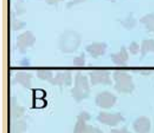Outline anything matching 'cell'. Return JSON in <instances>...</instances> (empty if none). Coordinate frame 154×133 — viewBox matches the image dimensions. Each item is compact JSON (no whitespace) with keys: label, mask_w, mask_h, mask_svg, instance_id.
<instances>
[{"label":"cell","mask_w":154,"mask_h":133,"mask_svg":"<svg viewBox=\"0 0 154 133\" xmlns=\"http://www.w3.org/2000/svg\"><path fill=\"white\" fill-rule=\"evenodd\" d=\"M81 43V36L75 30H65L59 39V49L63 53L75 52Z\"/></svg>","instance_id":"1"},{"label":"cell","mask_w":154,"mask_h":133,"mask_svg":"<svg viewBox=\"0 0 154 133\" xmlns=\"http://www.w3.org/2000/svg\"><path fill=\"white\" fill-rule=\"evenodd\" d=\"M71 96L76 102H81L88 98L90 94V86L87 76L78 71L75 76V85L71 89Z\"/></svg>","instance_id":"2"},{"label":"cell","mask_w":154,"mask_h":133,"mask_svg":"<svg viewBox=\"0 0 154 133\" xmlns=\"http://www.w3.org/2000/svg\"><path fill=\"white\" fill-rule=\"evenodd\" d=\"M115 81V89L119 93L130 94L134 89L132 76L124 71H115L112 74Z\"/></svg>","instance_id":"3"},{"label":"cell","mask_w":154,"mask_h":133,"mask_svg":"<svg viewBox=\"0 0 154 133\" xmlns=\"http://www.w3.org/2000/svg\"><path fill=\"white\" fill-rule=\"evenodd\" d=\"M90 119L91 116L88 112H81L77 116V122L73 130V133H103L99 128L88 125V122Z\"/></svg>","instance_id":"4"},{"label":"cell","mask_w":154,"mask_h":133,"mask_svg":"<svg viewBox=\"0 0 154 133\" xmlns=\"http://www.w3.org/2000/svg\"><path fill=\"white\" fill-rule=\"evenodd\" d=\"M90 82L92 86L98 84L111 85L112 81L110 80V73L107 70H93L90 72Z\"/></svg>","instance_id":"5"},{"label":"cell","mask_w":154,"mask_h":133,"mask_svg":"<svg viewBox=\"0 0 154 133\" xmlns=\"http://www.w3.org/2000/svg\"><path fill=\"white\" fill-rule=\"evenodd\" d=\"M97 121L100 122L102 124H105L108 126H117L121 122L125 121V118L123 115L119 112L110 113L106 112H100L97 116Z\"/></svg>","instance_id":"6"},{"label":"cell","mask_w":154,"mask_h":133,"mask_svg":"<svg viewBox=\"0 0 154 133\" xmlns=\"http://www.w3.org/2000/svg\"><path fill=\"white\" fill-rule=\"evenodd\" d=\"M35 42H36V37L34 36V34L31 31L27 30L17 37V44L16 45H17V48L19 52L21 54H24L26 53L29 47H31L34 46Z\"/></svg>","instance_id":"7"},{"label":"cell","mask_w":154,"mask_h":133,"mask_svg":"<svg viewBox=\"0 0 154 133\" xmlns=\"http://www.w3.org/2000/svg\"><path fill=\"white\" fill-rule=\"evenodd\" d=\"M117 102V97L109 91L99 93L95 97V105L103 109H109Z\"/></svg>","instance_id":"8"},{"label":"cell","mask_w":154,"mask_h":133,"mask_svg":"<svg viewBox=\"0 0 154 133\" xmlns=\"http://www.w3.org/2000/svg\"><path fill=\"white\" fill-rule=\"evenodd\" d=\"M52 85L59 86V87H67L72 84V75L71 71H57L53 80L50 82Z\"/></svg>","instance_id":"9"},{"label":"cell","mask_w":154,"mask_h":133,"mask_svg":"<svg viewBox=\"0 0 154 133\" xmlns=\"http://www.w3.org/2000/svg\"><path fill=\"white\" fill-rule=\"evenodd\" d=\"M86 50L93 58H98L106 53L107 45L103 42H93L87 46Z\"/></svg>","instance_id":"10"},{"label":"cell","mask_w":154,"mask_h":133,"mask_svg":"<svg viewBox=\"0 0 154 133\" xmlns=\"http://www.w3.org/2000/svg\"><path fill=\"white\" fill-rule=\"evenodd\" d=\"M136 133H149L151 131V121L145 116L138 117L133 124Z\"/></svg>","instance_id":"11"},{"label":"cell","mask_w":154,"mask_h":133,"mask_svg":"<svg viewBox=\"0 0 154 133\" xmlns=\"http://www.w3.org/2000/svg\"><path fill=\"white\" fill-rule=\"evenodd\" d=\"M25 114V109L21 106L15 97H11V101H10V117H11V121L13 120H19L23 118Z\"/></svg>","instance_id":"12"},{"label":"cell","mask_w":154,"mask_h":133,"mask_svg":"<svg viewBox=\"0 0 154 133\" xmlns=\"http://www.w3.org/2000/svg\"><path fill=\"white\" fill-rule=\"evenodd\" d=\"M110 58L114 65H119V66H124V65H126L129 56H128V53L126 47L122 46L120 48V51L119 53L112 54L110 55Z\"/></svg>","instance_id":"13"},{"label":"cell","mask_w":154,"mask_h":133,"mask_svg":"<svg viewBox=\"0 0 154 133\" xmlns=\"http://www.w3.org/2000/svg\"><path fill=\"white\" fill-rule=\"evenodd\" d=\"M32 74L27 71H18L14 76V82L19 83L25 89H29L31 87Z\"/></svg>","instance_id":"14"},{"label":"cell","mask_w":154,"mask_h":133,"mask_svg":"<svg viewBox=\"0 0 154 133\" xmlns=\"http://www.w3.org/2000/svg\"><path fill=\"white\" fill-rule=\"evenodd\" d=\"M26 130H27V122L23 118L11 121V126H10L11 133H25Z\"/></svg>","instance_id":"15"},{"label":"cell","mask_w":154,"mask_h":133,"mask_svg":"<svg viewBox=\"0 0 154 133\" xmlns=\"http://www.w3.org/2000/svg\"><path fill=\"white\" fill-rule=\"evenodd\" d=\"M37 76H38V78H39L43 81H46L48 82H51V81L54 77L53 71L50 70H38V71H37Z\"/></svg>","instance_id":"16"},{"label":"cell","mask_w":154,"mask_h":133,"mask_svg":"<svg viewBox=\"0 0 154 133\" xmlns=\"http://www.w3.org/2000/svg\"><path fill=\"white\" fill-rule=\"evenodd\" d=\"M11 22H12V29L14 31H17V30H20L24 28V26L26 25V23L24 22H22L21 20L17 19L14 15V13H12V15H11Z\"/></svg>","instance_id":"17"},{"label":"cell","mask_w":154,"mask_h":133,"mask_svg":"<svg viewBox=\"0 0 154 133\" xmlns=\"http://www.w3.org/2000/svg\"><path fill=\"white\" fill-rule=\"evenodd\" d=\"M148 52H154L153 40H144L142 45V55L144 56Z\"/></svg>","instance_id":"18"},{"label":"cell","mask_w":154,"mask_h":133,"mask_svg":"<svg viewBox=\"0 0 154 133\" xmlns=\"http://www.w3.org/2000/svg\"><path fill=\"white\" fill-rule=\"evenodd\" d=\"M86 64V55L82 53L79 56H77L73 60V65L76 67H83Z\"/></svg>","instance_id":"19"},{"label":"cell","mask_w":154,"mask_h":133,"mask_svg":"<svg viewBox=\"0 0 154 133\" xmlns=\"http://www.w3.org/2000/svg\"><path fill=\"white\" fill-rule=\"evenodd\" d=\"M142 22L145 23V25L151 30L154 31V16L153 15H148L142 19Z\"/></svg>","instance_id":"20"},{"label":"cell","mask_w":154,"mask_h":133,"mask_svg":"<svg viewBox=\"0 0 154 133\" xmlns=\"http://www.w3.org/2000/svg\"><path fill=\"white\" fill-rule=\"evenodd\" d=\"M15 7H16V12H17V14H18V15H22V14H24L25 11H26L22 0H18V2H17Z\"/></svg>","instance_id":"21"},{"label":"cell","mask_w":154,"mask_h":133,"mask_svg":"<svg viewBox=\"0 0 154 133\" xmlns=\"http://www.w3.org/2000/svg\"><path fill=\"white\" fill-rule=\"evenodd\" d=\"M129 50H130V52L132 53L133 55H136L139 52V46H138L137 43L133 42L132 44L130 45V46H129Z\"/></svg>","instance_id":"22"},{"label":"cell","mask_w":154,"mask_h":133,"mask_svg":"<svg viewBox=\"0 0 154 133\" xmlns=\"http://www.w3.org/2000/svg\"><path fill=\"white\" fill-rule=\"evenodd\" d=\"M110 133H131L127 128H122V129H112L110 131Z\"/></svg>","instance_id":"23"},{"label":"cell","mask_w":154,"mask_h":133,"mask_svg":"<svg viewBox=\"0 0 154 133\" xmlns=\"http://www.w3.org/2000/svg\"><path fill=\"white\" fill-rule=\"evenodd\" d=\"M85 1H87V0H71V1L68 4L67 7H68V8H70V7H72V6L78 5V4L83 3V2H85Z\"/></svg>","instance_id":"24"},{"label":"cell","mask_w":154,"mask_h":133,"mask_svg":"<svg viewBox=\"0 0 154 133\" xmlns=\"http://www.w3.org/2000/svg\"><path fill=\"white\" fill-rule=\"evenodd\" d=\"M48 5H54V4H57L61 1H63V0H45Z\"/></svg>","instance_id":"25"},{"label":"cell","mask_w":154,"mask_h":133,"mask_svg":"<svg viewBox=\"0 0 154 133\" xmlns=\"http://www.w3.org/2000/svg\"><path fill=\"white\" fill-rule=\"evenodd\" d=\"M108 1H114V0H108Z\"/></svg>","instance_id":"26"}]
</instances>
